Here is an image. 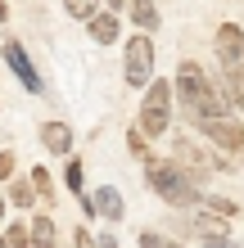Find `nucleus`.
<instances>
[{
  "instance_id": "1",
  "label": "nucleus",
  "mask_w": 244,
  "mask_h": 248,
  "mask_svg": "<svg viewBox=\"0 0 244 248\" xmlns=\"http://www.w3.org/2000/svg\"><path fill=\"white\" fill-rule=\"evenodd\" d=\"M172 86H177V104L190 113L195 122H204V118H235V113L222 104V95H217V86H212V77H208L199 63H190V59L177 63V81H172Z\"/></svg>"
},
{
  "instance_id": "2",
  "label": "nucleus",
  "mask_w": 244,
  "mask_h": 248,
  "mask_svg": "<svg viewBox=\"0 0 244 248\" xmlns=\"http://www.w3.org/2000/svg\"><path fill=\"white\" fill-rule=\"evenodd\" d=\"M145 181H149V189L163 203H172V208H199V203H204V194H199V176L185 171L181 163H172V158H167V163L145 158Z\"/></svg>"
},
{
  "instance_id": "3",
  "label": "nucleus",
  "mask_w": 244,
  "mask_h": 248,
  "mask_svg": "<svg viewBox=\"0 0 244 248\" xmlns=\"http://www.w3.org/2000/svg\"><path fill=\"white\" fill-rule=\"evenodd\" d=\"M172 108H177V86L163 81V77H154L149 81V91H145V104H140V131H145L149 140H163L167 131H172Z\"/></svg>"
},
{
  "instance_id": "4",
  "label": "nucleus",
  "mask_w": 244,
  "mask_h": 248,
  "mask_svg": "<svg viewBox=\"0 0 244 248\" xmlns=\"http://www.w3.org/2000/svg\"><path fill=\"white\" fill-rule=\"evenodd\" d=\"M122 81H127V91H149V81H154V36L149 32L127 36V46H122Z\"/></svg>"
},
{
  "instance_id": "5",
  "label": "nucleus",
  "mask_w": 244,
  "mask_h": 248,
  "mask_svg": "<svg viewBox=\"0 0 244 248\" xmlns=\"http://www.w3.org/2000/svg\"><path fill=\"white\" fill-rule=\"evenodd\" d=\"M212 50H217V63H222L226 77H231L235 95H240V108H244V27L240 23H222L217 36H212Z\"/></svg>"
},
{
  "instance_id": "6",
  "label": "nucleus",
  "mask_w": 244,
  "mask_h": 248,
  "mask_svg": "<svg viewBox=\"0 0 244 248\" xmlns=\"http://www.w3.org/2000/svg\"><path fill=\"white\" fill-rule=\"evenodd\" d=\"M172 163H181L185 171H195V176H208V171H231L222 154H212L208 144H199L190 136H172Z\"/></svg>"
},
{
  "instance_id": "7",
  "label": "nucleus",
  "mask_w": 244,
  "mask_h": 248,
  "mask_svg": "<svg viewBox=\"0 0 244 248\" xmlns=\"http://www.w3.org/2000/svg\"><path fill=\"white\" fill-rule=\"evenodd\" d=\"M81 208L91 212V217H99V221L118 226L122 217H127V199H122V189H118V185H99V189H91V194L81 199Z\"/></svg>"
},
{
  "instance_id": "8",
  "label": "nucleus",
  "mask_w": 244,
  "mask_h": 248,
  "mask_svg": "<svg viewBox=\"0 0 244 248\" xmlns=\"http://www.w3.org/2000/svg\"><path fill=\"white\" fill-rule=\"evenodd\" d=\"M199 131H204V140H212L217 149L226 154H244V126L235 118H204V122H195Z\"/></svg>"
},
{
  "instance_id": "9",
  "label": "nucleus",
  "mask_w": 244,
  "mask_h": 248,
  "mask_svg": "<svg viewBox=\"0 0 244 248\" xmlns=\"http://www.w3.org/2000/svg\"><path fill=\"white\" fill-rule=\"evenodd\" d=\"M5 63H9L14 77L23 81V91H27V95H41V86H46V81L36 77V68H32V59H27V50H23L14 36H5Z\"/></svg>"
},
{
  "instance_id": "10",
  "label": "nucleus",
  "mask_w": 244,
  "mask_h": 248,
  "mask_svg": "<svg viewBox=\"0 0 244 248\" xmlns=\"http://www.w3.org/2000/svg\"><path fill=\"white\" fill-rule=\"evenodd\" d=\"M41 144L54 158H73V126L68 122H41Z\"/></svg>"
},
{
  "instance_id": "11",
  "label": "nucleus",
  "mask_w": 244,
  "mask_h": 248,
  "mask_svg": "<svg viewBox=\"0 0 244 248\" xmlns=\"http://www.w3.org/2000/svg\"><path fill=\"white\" fill-rule=\"evenodd\" d=\"M86 32H91V41H95V46H113V41H118V32H122V27H118V14L99 9L95 18L86 23Z\"/></svg>"
},
{
  "instance_id": "12",
  "label": "nucleus",
  "mask_w": 244,
  "mask_h": 248,
  "mask_svg": "<svg viewBox=\"0 0 244 248\" xmlns=\"http://www.w3.org/2000/svg\"><path fill=\"white\" fill-rule=\"evenodd\" d=\"M32 248H59V226H54L50 212L32 217Z\"/></svg>"
},
{
  "instance_id": "13",
  "label": "nucleus",
  "mask_w": 244,
  "mask_h": 248,
  "mask_svg": "<svg viewBox=\"0 0 244 248\" xmlns=\"http://www.w3.org/2000/svg\"><path fill=\"white\" fill-rule=\"evenodd\" d=\"M127 14H131V23L140 32H154V27H159V5H154V0H131Z\"/></svg>"
},
{
  "instance_id": "14",
  "label": "nucleus",
  "mask_w": 244,
  "mask_h": 248,
  "mask_svg": "<svg viewBox=\"0 0 244 248\" xmlns=\"http://www.w3.org/2000/svg\"><path fill=\"white\" fill-rule=\"evenodd\" d=\"M226 226H231V221H226V217H217V212H199V217H195V235H199V239L226 235Z\"/></svg>"
},
{
  "instance_id": "15",
  "label": "nucleus",
  "mask_w": 244,
  "mask_h": 248,
  "mask_svg": "<svg viewBox=\"0 0 244 248\" xmlns=\"http://www.w3.org/2000/svg\"><path fill=\"white\" fill-rule=\"evenodd\" d=\"M36 199H41V194H36V185H32V181H9V203H14L18 212H27Z\"/></svg>"
},
{
  "instance_id": "16",
  "label": "nucleus",
  "mask_w": 244,
  "mask_h": 248,
  "mask_svg": "<svg viewBox=\"0 0 244 248\" xmlns=\"http://www.w3.org/2000/svg\"><path fill=\"white\" fill-rule=\"evenodd\" d=\"M199 208L217 212V217H226V221H235V217H240V203L226 199V194H204V203H199Z\"/></svg>"
},
{
  "instance_id": "17",
  "label": "nucleus",
  "mask_w": 244,
  "mask_h": 248,
  "mask_svg": "<svg viewBox=\"0 0 244 248\" xmlns=\"http://www.w3.org/2000/svg\"><path fill=\"white\" fill-rule=\"evenodd\" d=\"M27 181L36 185V194L46 199V203H54V176H50V167H32V171H27Z\"/></svg>"
},
{
  "instance_id": "18",
  "label": "nucleus",
  "mask_w": 244,
  "mask_h": 248,
  "mask_svg": "<svg viewBox=\"0 0 244 248\" xmlns=\"http://www.w3.org/2000/svg\"><path fill=\"white\" fill-rule=\"evenodd\" d=\"M64 185L73 189V194L86 199V171H81V158H68V167H64Z\"/></svg>"
},
{
  "instance_id": "19",
  "label": "nucleus",
  "mask_w": 244,
  "mask_h": 248,
  "mask_svg": "<svg viewBox=\"0 0 244 248\" xmlns=\"http://www.w3.org/2000/svg\"><path fill=\"white\" fill-rule=\"evenodd\" d=\"M64 14H68V18H81V23H91L95 14H99V0H64Z\"/></svg>"
},
{
  "instance_id": "20",
  "label": "nucleus",
  "mask_w": 244,
  "mask_h": 248,
  "mask_svg": "<svg viewBox=\"0 0 244 248\" xmlns=\"http://www.w3.org/2000/svg\"><path fill=\"white\" fill-rule=\"evenodd\" d=\"M5 239H9V248H32V226H27V221H9Z\"/></svg>"
},
{
  "instance_id": "21",
  "label": "nucleus",
  "mask_w": 244,
  "mask_h": 248,
  "mask_svg": "<svg viewBox=\"0 0 244 248\" xmlns=\"http://www.w3.org/2000/svg\"><path fill=\"white\" fill-rule=\"evenodd\" d=\"M140 248H181L177 239H167V235H159V230H140V239H136Z\"/></svg>"
},
{
  "instance_id": "22",
  "label": "nucleus",
  "mask_w": 244,
  "mask_h": 248,
  "mask_svg": "<svg viewBox=\"0 0 244 248\" xmlns=\"http://www.w3.org/2000/svg\"><path fill=\"white\" fill-rule=\"evenodd\" d=\"M145 140H149V136H145L140 126L127 131V144H131V154H136V158H149V144H145Z\"/></svg>"
},
{
  "instance_id": "23",
  "label": "nucleus",
  "mask_w": 244,
  "mask_h": 248,
  "mask_svg": "<svg viewBox=\"0 0 244 248\" xmlns=\"http://www.w3.org/2000/svg\"><path fill=\"white\" fill-rule=\"evenodd\" d=\"M73 248H99V244H95V235H91L86 226H77V230H73Z\"/></svg>"
},
{
  "instance_id": "24",
  "label": "nucleus",
  "mask_w": 244,
  "mask_h": 248,
  "mask_svg": "<svg viewBox=\"0 0 244 248\" xmlns=\"http://www.w3.org/2000/svg\"><path fill=\"white\" fill-rule=\"evenodd\" d=\"M0 181H18L14 176V154L9 149H0Z\"/></svg>"
},
{
  "instance_id": "25",
  "label": "nucleus",
  "mask_w": 244,
  "mask_h": 248,
  "mask_svg": "<svg viewBox=\"0 0 244 248\" xmlns=\"http://www.w3.org/2000/svg\"><path fill=\"white\" fill-rule=\"evenodd\" d=\"M127 5H131V0H104V9H109V14H122Z\"/></svg>"
},
{
  "instance_id": "26",
  "label": "nucleus",
  "mask_w": 244,
  "mask_h": 248,
  "mask_svg": "<svg viewBox=\"0 0 244 248\" xmlns=\"http://www.w3.org/2000/svg\"><path fill=\"white\" fill-rule=\"evenodd\" d=\"M95 244H99V248H118V239H113L109 230H104V235H95Z\"/></svg>"
},
{
  "instance_id": "27",
  "label": "nucleus",
  "mask_w": 244,
  "mask_h": 248,
  "mask_svg": "<svg viewBox=\"0 0 244 248\" xmlns=\"http://www.w3.org/2000/svg\"><path fill=\"white\" fill-rule=\"evenodd\" d=\"M5 212H9V199H0V221H5Z\"/></svg>"
},
{
  "instance_id": "28",
  "label": "nucleus",
  "mask_w": 244,
  "mask_h": 248,
  "mask_svg": "<svg viewBox=\"0 0 244 248\" xmlns=\"http://www.w3.org/2000/svg\"><path fill=\"white\" fill-rule=\"evenodd\" d=\"M0 248H9V239H5V230H0Z\"/></svg>"
}]
</instances>
